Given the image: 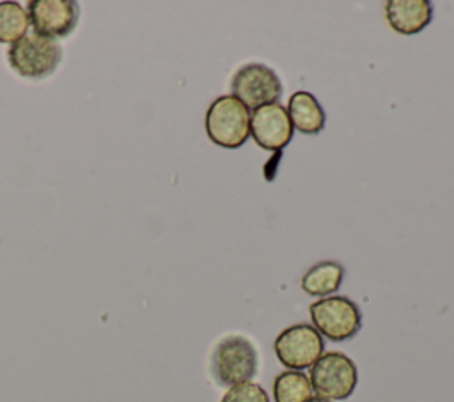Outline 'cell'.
<instances>
[{
    "label": "cell",
    "mask_w": 454,
    "mask_h": 402,
    "mask_svg": "<svg viewBox=\"0 0 454 402\" xmlns=\"http://www.w3.org/2000/svg\"><path fill=\"white\" fill-rule=\"evenodd\" d=\"M259 368V354L254 342L232 333L222 336L209 352V375L216 386L229 388L252 381Z\"/></svg>",
    "instance_id": "6da1fadb"
},
{
    "label": "cell",
    "mask_w": 454,
    "mask_h": 402,
    "mask_svg": "<svg viewBox=\"0 0 454 402\" xmlns=\"http://www.w3.org/2000/svg\"><path fill=\"white\" fill-rule=\"evenodd\" d=\"M204 126L213 143L225 149H238L250 135V112L232 94L220 96L209 104Z\"/></svg>",
    "instance_id": "7a4b0ae2"
},
{
    "label": "cell",
    "mask_w": 454,
    "mask_h": 402,
    "mask_svg": "<svg viewBox=\"0 0 454 402\" xmlns=\"http://www.w3.org/2000/svg\"><path fill=\"white\" fill-rule=\"evenodd\" d=\"M310 384L316 397L325 400H346L356 388L358 370L355 361L340 352L330 351L310 367Z\"/></svg>",
    "instance_id": "3957f363"
},
{
    "label": "cell",
    "mask_w": 454,
    "mask_h": 402,
    "mask_svg": "<svg viewBox=\"0 0 454 402\" xmlns=\"http://www.w3.org/2000/svg\"><path fill=\"white\" fill-rule=\"evenodd\" d=\"M9 66L27 80L50 76L62 60V48L57 41L35 34L23 35L7 50Z\"/></svg>",
    "instance_id": "277c9868"
},
{
    "label": "cell",
    "mask_w": 454,
    "mask_h": 402,
    "mask_svg": "<svg viewBox=\"0 0 454 402\" xmlns=\"http://www.w3.org/2000/svg\"><path fill=\"white\" fill-rule=\"evenodd\" d=\"M310 321L321 336L332 342H344L362 328V312L346 296H326L310 303Z\"/></svg>",
    "instance_id": "5b68a950"
},
{
    "label": "cell",
    "mask_w": 454,
    "mask_h": 402,
    "mask_svg": "<svg viewBox=\"0 0 454 402\" xmlns=\"http://www.w3.org/2000/svg\"><path fill=\"white\" fill-rule=\"evenodd\" d=\"M273 351L287 370H303L319 359L325 351V342L314 326L300 322L277 335Z\"/></svg>",
    "instance_id": "8992f818"
},
{
    "label": "cell",
    "mask_w": 454,
    "mask_h": 402,
    "mask_svg": "<svg viewBox=\"0 0 454 402\" xmlns=\"http://www.w3.org/2000/svg\"><path fill=\"white\" fill-rule=\"evenodd\" d=\"M232 96L247 108H259L270 103H278L282 96V81L278 74L266 64L250 62L241 66L231 80Z\"/></svg>",
    "instance_id": "52a82bcc"
},
{
    "label": "cell",
    "mask_w": 454,
    "mask_h": 402,
    "mask_svg": "<svg viewBox=\"0 0 454 402\" xmlns=\"http://www.w3.org/2000/svg\"><path fill=\"white\" fill-rule=\"evenodd\" d=\"M27 14L35 35L55 41L74 30L80 9L74 0H32Z\"/></svg>",
    "instance_id": "ba28073f"
},
{
    "label": "cell",
    "mask_w": 454,
    "mask_h": 402,
    "mask_svg": "<svg viewBox=\"0 0 454 402\" xmlns=\"http://www.w3.org/2000/svg\"><path fill=\"white\" fill-rule=\"evenodd\" d=\"M293 124L280 103L259 106L250 115V135L264 151H282L293 138Z\"/></svg>",
    "instance_id": "9c48e42d"
},
{
    "label": "cell",
    "mask_w": 454,
    "mask_h": 402,
    "mask_svg": "<svg viewBox=\"0 0 454 402\" xmlns=\"http://www.w3.org/2000/svg\"><path fill=\"white\" fill-rule=\"evenodd\" d=\"M385 18L397 34L413 35L431 23L433 5L429 0H388Z\"/></svg>",
    "instance_id": "30bf717a"
},
{
    "label": "cell",
    "mask_w": 454,
    "mask_h": 402,
    "mask_svg": "<svg viewBox=\"0 0 454 402\" xmlns=\"http://www.w3.org/2000/svg\"><path fill=\"white\" fill-rule=\"evenodd\" d=\"M287 115L293 128L303 135H317L325 128V112L319 101L307 90H296L287 101Z\"/></svg>",
    "instance_id": "8fae6325"
},
{
    "label": "cell",
    "mask_w": 454,
    "mask_h": 402,
    "mask_svg": "<svg viewBox=\"0 0 454 402\" xmlns=\"http://www.w3.org/2000/svg\"><path fill=\"white\" fill-rule=\"evenodd\" d=\"M344 266L335 260H323L314 264L301 276L300 287L309 296L326 298L339 290L344 278Z\"/></svg>",
    "instance_id": "7c38bea8"
},
{
    "label": "cell",
    "mask_w": 454,
    "mask_h": 402,
    "mask_svg": "<svg viewBox=\"0 0 454 402\" xmlns=\"http://www.w3.org/2000/svg\"><path fill=\"white\" fill-rule=\"evenodd\" d=\"M312 395L310 379L300 370H284L273 379L275 402H307Z\"/></svg>",
    "instance_id": "4fadbf2b"
},
{
    "label": "cell",
    "mask_w": 454,
    "mask_h": 402,
    "mask_svg": "<svg viewBox=\"0 0 454 402\" xmlns=\"http://www.w3.org/2000/svg\"><path fill=\"white\" fill-rule=\"evenodd\" d=\"M28 25V14L18 2H0V43L14 44Z\"/></svg>",
    "instance_id": "5bb4252c"
},
{
    "label": "cell",
    "mask_w": 454,
    "mask_h": 402,
    "mask_svg": "<svg viewBox=\"0 0 454 402\" xmlns=\"http://www.w3.org/2000/svg\"><path fill=\"white\" fill-rule=\"evenodd\" d=\"M220 402H270V397L261 384L247 381L229 386Z\"/></svg>",
    "instance_id": "9a60e30c"
},
{
    "label": "cell",
    "mask_w": 454,
    "mask_h": 402,
    "mask_svg": "<svg viewBox=\"0 0 454 402\" xmlns=\"http://www.w3.org/2000/svg\"><path fill=\"white\" fill-rule=\"evenodd\" d=\"M307 402H330V400H325V398H321V397H312V398L307 400Z\"/></svg>",
    "instance_id": "2e32d148"
}]
</instances>
